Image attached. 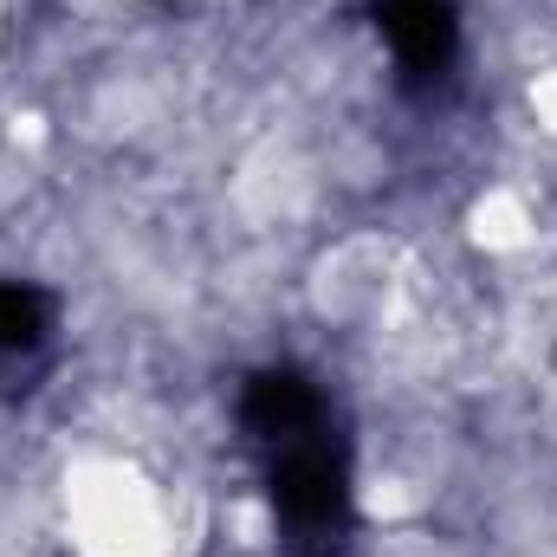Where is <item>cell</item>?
Masks as SVG:
<instances>
[{
    "label": "cell",
    "instance_id": "cell-1",
    "mask_svg": "<svg viewBox=\"0 0 557 557\" xmlns=\"http://www.w3.org/2000/svg\"><path fill=\"white\" fill-rule=\"evenodd\" d=\"M72 557H175L162 486L124 454H78L59 486Z\"/></svg>",
    "mask_w": 557,
    "mask_h": 557
},
{
    "label": "cell",
    "instance_id": "cell-2",
    "mask_svg": "<svg viewBox=\"0 0 557 557\" xmlns=\"http://www.w3.org/2000/svg\"><path fill=\"white\" fill-rule=\"evenodd\" d=\"M403 285V247L383 234V227H357V234H337L318 260H311V278H305V298L324 324L337 331H363L389 311Z\"/></svg>",
    "mask_w": 557,
    "mask_h": 557
},
{
    "label": "cell",
    "instance_id": "cell-3",
    "mask_svg": "<svg viewBox=\"0 0 557 557\" xmlns=\"http://www.w3.org/2000/svg\"><path fill=\"white\" fill-rule=\"evenodd\" d=\"M234 201H240V214L260 221V227H292V221H305L311 201H318V169H311L292 143H260V149L240 162V175H234Z\"/></svg>",
    "mask_w": 557,
    "mask_h": 557
},
{
    "label": "cell",
    "instance_id": "cell-4",
    "mask_svg": "<svg viewBox=\"0 0 557 557\" xmlns=\"http://www.w3.org/2000/svg\"><path fill=\"white\" fill-rule=\"evenodd\" d=\"M467 240H473L480 253H493V260L525 253V247L539 240V214H532L525 188H512V182L480 188V195H473V208H467Z\"/></svg>",
    "mask_w": 557,
    "mask_h": 557
},
{
    "label": "cell",
    "instance_id": "cell-5",
    "mask_svg": "<svg viewBox=\"0 0 557 557\" xmlns=\"http://www.w3.org/2000/svg\"><path fill=\"white\" fill-rule=\"evenodd\" d=\"M532 117H539V124H545V131L557 137V65L532 78Z\"/></svg>",
    "mask_w": 557,
    "mask_h": 557
},
{
    "label": "cell",
    "instance_id": "cell-6",
    "mask_svg": "<svg viewBox=\"0 0 557 557\" xmlns=\"http://www.w3.org/2000/svg\"><path fill=\"white\" fill-rule=\"evenodd\" d=\"M552 7H557V0H552Z\"/></svg>",
    "mask_w": 557,
    "mask_h": 557
}]
</instances>
